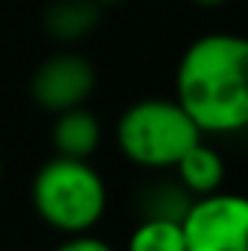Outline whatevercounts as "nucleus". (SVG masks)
I'll return each instance as SVG.
<instances>
[{
  "label": "nucleus",
  "mask_w": 248,
  "mask_h": 251,
  "mask_svg": "<svg viewBox=\"0 0 248 251\" xmlns=\"http://www.w3.org/2000/svg\"><path fill=\"white\" fill-rule=\"evenodd\" d=\"M175 100L201 134L248 131V35L207 32L175 67Z\"/></svg>",
  "instance_id": "nucleus-1"
},
{
  "label": "nucleus",
  "mask_w": 248,
  "mask_h": 251,
  "mask_svg": "<svg viewBox=\"0 0 248 251\" xmlns=\"http://www.w3.org/2000/svg\"><path fill=\"white\" fill-rule=\"evenodd\" d=\"M32 207L38 219L64 237L91 234L108 207V187L85 158L56 155L32 178Z\"/></svg>",
  "instance_id": "nucleus-2"
},
{
  "label": "nucleus",
  "mask_w": 248,
  "mask_h": 251,
  "mask_svg": "<svg viewBox=\"0 0 248 251\" xmlns=\"http://www.w3.org/2000/svg\"><path fill=\"white\" fill-rule=\"evenodd\" d=\"M201 137V128L193 123L175 97L137 100L117 117L114 126L117 149L143 170H173Z\"/></svg>",
  "instance_id": "nucleus-3"
},
{
  "label": "nucleus",
  "mask_w": 248,
  "mask_h": 251,
  "mask_svg": "<svg viewBox=\"0 0 248 251\" xmlns=\"http://www.w3.org/2000/svg\"><path fill=\"white\" fill-rule=\"evenodd\" d=\"M181 225L187 251H248V196L222 190L198 196Z\"/></svg>",
  "instance_id": "nucleus-4"
},
{
  "label": "nucleus",
  "mask_w": 248,
  "mask_h": 251,
  "mask_svg": "<svg viewBox=\"0 0 248 251\" xmlns=\"http://www.w3.org/2000/svg\"><path fill=\"white\" fill-rule=\"evenodd\" d=\"M97 88V67L79 53H56L35 67L29 94L35 105L47 114H62L67 108L88 105Z\"/></svg>",
  "instance_id": "nucleus-5"
},
{
  "label": "nucleus",
  "mask_w": 248,
  "mask_h": 251,
  "mask_svg": "<svg viewBox=\"0 0 248 251\" xmlns=\"http://www.w3.org/2000/svg\"><path fill=\"white\" fill-rule=\"evenodd\" d=\"M53 117H56V123H53V146H56V155L91 161V155L99 149V140H102L99 117L91 114L85 105L67 108V111L53 114Z\"/></svg>",
  "instance_id": "nucleus-6"
},
{
  "label": "nucleus",
  "mask_w": 248,
  "mask_h": 251,
  "mask_svg": "<svg viewBox=\"0 0 248 251\" xmlns=\"http://www.w3.org/2000/svg\"><path fill=\"white\" fill-rule=\"evenodd\" d=\"M173 170H175L178 184H181L193 199L222 190V181H225V161H222V155H219L213 146H207L204 140H198L196 146H190Z\"/></svg>",
  "instance_id": "nucleus-7"
},
{
  "label": "nucleus",
  "mask_w": 248,
  "mask_h": 251,
  "mask_svg": "<svg viewBox=\"0 0 248 251\" xmlns=\"http://www.w3.org/2000/svg\"><path fill=\"white\" fill-rule=\"evenodd\" d=\"M102 6L97 0H53L44 12V29L64 44L82 41L99 24Z\"/></svg>",
  "instance_id": "nucleus-8"
},
{
  "label": "nucleus",
  "mask_w": 248,
  "mask_h": 251,
  "mask_svg": "<svg viewBox=\"0 0 248 251\" xmlns=\"http://www.w3.org/2000/svg\"><path fill=\"white\" fill-rule=\"evenodd\" d=\"M125 251H187L181 219L143 216L128 234Z\"/></svg>",
  "instance_id": "nucleus-9"
},
{
  "label": "nucleus",
  "mask_w": 248,
  "mask_h": 251,
  "mask_svg": "<svg viewBox=\"0 0 248 251\" xmlns=\"http://www.w3.org/2000/svg\"><path fill=\"white\" fill-rule=\"evenodd\" d=\"M193 196L187 193L178 178L173 184H152L146 190V216H167V219H184L187 207H190Z\"/></svg>",
  "instance_id": "nucleus-10"
},
{
  "label": "nucleus",
  "mask_w": 248,
  "mask_h": 251,
  "mask_svg": "<svg viewBox=\"0 0 248 251\" xmlns=\"http://www.w3.org/2000/svg\"><path fill=\"white\" fill-rule=\"evenodd\" d=\"M53 251H114L105 240L94 237V234H73L67 237L62 246H56Z\"/></svg>",
  "instance_id": "nucleus-11"
},
{
  "label": "nucleus",
  "mask_w": 248,
  "mask_h": 251,
  "mask_svg": "<svg viewBox=\"0 0 248 251\" xmlns=\"http://www.w3.org/2000/svg\"><path fill=\"white\" fill-rule=\"evenodd\" d=\"M190 3L204 6V9H213V6H222V3H228V0H190Z\"/></svg>",
  "instance_id": "nucleus-12"
},
{
  "label": "nucleus",
  "mask_w": 248,
  "mask_h": 251,
  "mask_svg": "<svg viewBox=\"0 0 248 251\" xmlns=\"http://www.w3.org/2000/svg\"><path fill=\"white\" fill-rule=\"evenodd\" d=\"M0 190H3V155H0Z\"/></svg>",
  "instance_id": "nucleus-13"
},
{
  "label": "nucleus",
  "mask_w": 248,
  "mask_h": 251,
  "mask_svg": "<svg viewBox=\"0 0 248 251\" xmlns=\"http://www.w3.org/2000/svg\"><path fill=\"white\" fill-rule=\"evenodd\" d=\"M99 6H111V3H117V0H97Z\"/></svg>",
  "instance_id": "nucleus-14"
}]
</instances>
